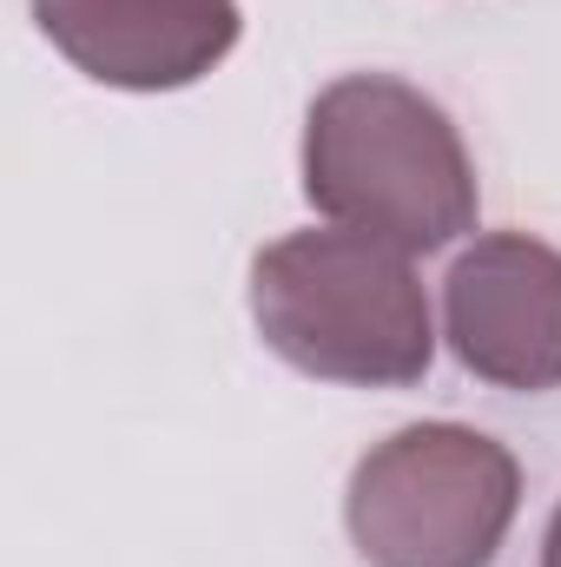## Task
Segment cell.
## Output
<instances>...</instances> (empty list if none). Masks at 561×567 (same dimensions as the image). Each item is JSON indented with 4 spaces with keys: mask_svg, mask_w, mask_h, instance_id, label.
<instances>
[{
    "mask_svg": "<svg viewBox=\"0 0 561 567\" xmlns=\"http://www.w3.org/2000/svg\"><path fill=\"white\" fill-rule=\"evenodd\" d=\"M304 198L397 251H442L476 225V165L456 120L397 73H344L304 113Z\"/></svg>",
    "mask_w": 561,
    "mask_h": 567,
    "instance_id": "1",
    "label": "cell"
},
{
    "mask_svg": "<svg viewBox=\"0 0 561 567\" xmlns=\"http://www.w3.org/2000/svg\"><path fill=\"white\" fill-rule=\"evenodd\" d=\"M252 323L265 350L317 383L404 390L436 363V323L410 251L324 225L252 258Z\"/></svg>",
    "mask_w": 561,
    "mask_h": 567,
    "instance_id": "2",
    "label": "cell"
},
{
    "mask_svg": "<svg viewBox=\"0 0 561 567\" xmlns=\"http://www.w3.org/2000/svg\"><path fill=\"white\" fill-rule=\"evenodd\" d=\"M522 508L516 455L469 423H410L377 442L344 488L364 567H489Z\"/></svg>",
    "mask_w": 561,
    "mask_h": 567,
    "instance_id": "3",
    "label": "cell"
},
{
    "mask_svg": "<svg viewBox=\"0 0 561 567\" xmlns=\"http://www.w3.org/2000/svg\"><path fill=\"white\" fill-rule=\"evenodd\" d=\"M442 337L496 390H561V251L529 231H482L442 278Z\"/></svg>",
    "mask_w": 561,
    "mask_h": 567,
    "instance_id": "4",
    "label": "cell"
},
{
    "mask_svg": "<svg viewBox=\"0 0 561 567\" xmlns=\"http://www.w3.org/2000/svg\"><path fill=\"white\" fill-rule=\"evenodd\" d=\"M40 33L100 86L178 93L238 47V0H33Z\"/></svg>",
    "mask_w": 561,
    "mask_h": 567,
    "instance_id": "5",
    "label": "cell"
},
{
    "mask_svg": "<svg viewBox=\"0 0 561 567\" xmlns=\"http://www.w3.org/2000/svg\"><path fill=\"white\" fill-rule=\"evenodd\" d=\"M542 567H561V502L549 515V535H542Z\"/></svg>",
    "mask_w": 561,
    "mask_h": 567,
    "instance_id": "6",
    "label": "cell"
}]
</instances>
